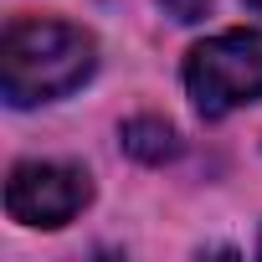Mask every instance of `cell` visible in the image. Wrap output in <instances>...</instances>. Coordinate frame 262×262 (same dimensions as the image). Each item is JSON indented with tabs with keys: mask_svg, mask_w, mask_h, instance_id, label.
Here are the masks:
<instances>
[{
	"mask_svg": "<svg viewBox=\"0 0 262 262\" xmlns=\"http://www.w3.org/2000/svg\"><path fill=\"white\" fill-rule=\"evenodd\" d=\"M98 67V41L72 21H16L0 36V93L11 108H36L77 93Z\"/></svg>",
	"mask_w": 262,
	"mask_h": 262,
	"instance_id": "1",
	"label": "cell"
},
{
	"mask_svg": "<svg viewBox=\"0 0 262 262\" xmlns=\"http://www.w3.org/2000/svg\"><path fill=\"white\" fill-rule=\"evenodd\" d=\"M185 93L201 118L262 103V31H216L185 52Z\"/></svg>",
	"mask_w": 262,
	"mask_h": 262,
	"instance_id": "2",
	"label": "cell"
},
{
	"mask_svg": "<svg viewBox=\"0 0 262 262\" xmlns=\"http://www.w3.org/2000/svg\"><path fill=\"white\" fill-rule=\"evenodd\" d=\"M93 201V180L77 165H57V160H21L6 180V211L21 226L36 231H57L67 226L82 206Z\"/></svg>",
	"mask_w": 262,
	"mask_h": 262,
	"instance_id": "3",
	"label": "cell"
},
{
	"mask_svg": "<svg viewBox=\"0 0 262 262\" xmlns=\"http://www.w3.org/2000/svg\"><path fill=\"white\" fill-rule=\"evenodd\" d=\"M118 144L128 160H139V165H165L180 155V134H175V123L155 118V113H139V118H128L118 128Z\"/></svg>",
	"mask_w": 262,
	"mask_h": 262,
	"instance_id": "4",
	"label": "cell"
},
{
	"mask_svg": "<svg viewBox=\"0 0 262 262\" xmlns=\"http://www.w3.org/2000/svg\"><path fill=\"white\" fill-rule=\"evenodd\" d=\"M160 6H165L180 26H190V21H201V16L211 11V0H160Z\"/></svg>",
	"mask_w": 262,
	"mask_h": 262,
	"instance_id": "5",
	"label": "cell"
},
{
	"mask_svg": "<svg viewBox=\"0 0 262 262\" xmlns=\"http://www.w3.org/2000/svg\"><path fill=\"white\" fill-rule=\"evenodd\" d=\"M247 11H257V16H262V0H247Z\"/></svg>",
	"mask_w": 262,
	"mask_h": 262,
	"instance_id": "6",
	"label": "cell"
},
{
	"mask_svg": "<svg viewBox=\"0 0 262 262\" xmlns=\"http://www.w3.org/2000/svg\"><path fill=\"white\" fill-rule=\"evenodd\" d=\"M257 252H262V242H257Z\"/></svg>",
	"mask_w": 262,
	"mask_h": 262,
	"instance_id": "7",
	"label": "cell"
}]
</instances>
